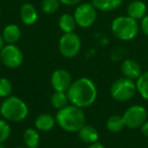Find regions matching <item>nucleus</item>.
<instances>
[{
	"label": "nucleus",
	"instance_id": "nucleus-1",
	"mask_svg": "<svg viewBox=\"0 0 148 148\" xmlns=\"http://www.w3.org/2000/svg\"><path fill=\"white\" fill-rule=\"evenodd\" d=\"M67 95L71 105L83 109L88 108L97 97V88L95 82L86 77H81L72 82Z\"/></svg>",
	"mask_w": 148,
	"mask_h": 148
},
{
	"label": "nucleus",
	"instance_id": "nucleus-2",
	"mask_svg": "<svg viewBox=\"0 0 148 148\" xmlns=\"http://www.w3.org/2000/svg\"><path fill=\"white\" fill-rule=\"evenodd\" d=\"M55 119L57 125L66 132H78L85 125L82 109L73 105L58 110Z\"/></svg>",
	"mask_w": 148,
	"mask_h": 148
},
{
	"label": "nucleus",
	"instance_id": "nucleus-3",
	"mask_svg": "<svg viewBox=\"0 0 148 148\" xmlns=\"http://www.w3.org/2000/svg\"><path fill=\"white\" fill-rule=\"evenodd\" d=\"M0 115L4 120L18 123L29 115V108L27 103L17 97H5L0 105Z\"/></svg>",
	"mask_w": 148,
	"mask_h": 148
},
{
	"label": "nucleus",
	"instance_id": "nucleus-4",
	"mask_svg": "<svg viewBox=\"0 0 148 148\" xmlns=\"http://www.w3.org/2000/svg\"><path fill=\"white\" fill-rule=\"evenodd\" d=\"M111 29L113 35L117 39L124 42L132 41L138 36L140 25L136 19L128 16L121 15L112 21Z\"/></svg>",
	"mask_w": 148,
	"mask_h": 148
},
{
	"label": "nucleus",
	"instance_id": "nucleus-5",
	"mask_svg": "<svg viewBox=\"0 0 148 148\" xmlns=\"http://www.w3.org/2000/svg\"><path fill=\"white\" fill-rule=\"evenodd\" d=\"M111 95L117 101H127L131 99L137 92L136 83L127 77L117 79L111 86Z\"/></svg>",
	"mask_w": 148,
	"mask_h": 148
},
{
	"label": "nucleus",
	"instance_id": "nucleus-6",
	"mask_svg": "<svg viewBox=\"0 0 148 148\" xmlns=\"http://www.w3.org/2000/svg\"><path fill=\"white\" fill-rule=\"evenodd\" d=\"M73 16L76 25L82 29H87L93 25L97 18V10L92 3H79L74 10Z\"/></svg>",
	"mask_w": 148,
	"mask_h": 148
},
{
	"label": "nucleus",
	"instance_id": "nucleus-7",
	"mask_svg": "<svg viewBox=\"0 0 148 148\" xmlns=\"http://www.w3.org/2000/svg\"><path fill=\"white\" fill-rule=\"evenodd\" d=\"M59 52L65 58H74L78 55L81 50V39L77 34L66 33L63 34L59 40Z\"/></svg>",
	"mask_w": 148,
	"mask_h": 148
},
{
	"label": "nucleus",
	"instance_id": "nucleus-8",
	"mask_svg": "<svg viewBox=\"0 0 148 148\" xmlns=\"http://www.w3.org/2000/svg\"><path fill=\"white\" fill-rule=\"evenodd\" d=\"M148 112L143 106L133 105L125 111L123 115L125 126L129 129H138L147 121Z\"/></svg>",
	"mask_w": 148,
	"mask_h": 148
},
{
	"label": "nucleus",
	"instance_id": "nucleus-9",
	"mask_svg": "<svg viewBox=\"0 0 148 148\" xmlns=\"http://www.w3.org/2000/svg\"><path fill=\"white\" fill-rule=\"evenodd\" d=\"M0 61L9 69H16L23 64V54L15 44H7L0 51Z\"/></svg>",
	"mask_w": 148,
	"mask_h": 148
},
{
	"label": "nucleus",
	"instance_id": "nucleus-10",
	"mask_svg": "<svg viewBox=\"0 0 148 148\" xmlns=\"http://www.w3.org/2000/svg\"><path fill=\"white\" fill-rule=\"evenodd\" d=\"M51 84L54 91L67 92L70 85L72 84L71 74L65 69H57L51 75Z\"/></svg>",
	"mask_w": 148,
	"mask_h": 148
},
{
	"label": "nucleus",
	"instance_id": "nucleus-11",
	"mask_svg": "<svg viewBox=\"0 0 148 148\" xmlns=\"http://www.w3.org/2000/svg\"><path fill=\"white\" fill-rule=\"evenodd\" d=\"M121 71L124 77H127L132 80H137L138 77L142 74V68L135 60L126 59L121 65Z\"/></svg>",
	"mask_w": 148,
	"mask_h": 148
},
{
	"label": "nucleus",
	"instance_id": "nucleus-12",
	"mask_svg": "<svg viewBox=\"0 0 148 148\" xmlns=\"http://www.w3.org/2000/svg\"><path fill=\"white\" fill-rule=\"evenodd\" d=\"M19 16H21V21L25 25H35L39 18L37 8L35 7V5L29 2L23 3L21 5V10H19Z\"/></svg>",
	"mask_w": 148,
	"mask_h": 148
},
{
	"label": "nucleus",
	"instance_id": "nucleus-13",
	"mask_svg": "<svg viewBox=\"0 0 148 148\" xmlns=\"http://www.w3.org/2000/svg\"><path fill=\"white\" fill-rule=\"evenodd\" d=\"M147 14V5L142 0H133L127 7V15L136 21H141Z\"/></svg>",
	"mask_w": 148,
	"mask_h": 148
},
{
	"label": "nucleus",
	"instance_id": "nucleus-14",
	"mask_svg": "<svg viewBox=\"0 0 148 148\" xmlns=\"http://www.w3.org/2000/svg\"><path fill=\"white\" fill-rule=\"evenodd\" d=\"M2 38L4 43L6 44H15L19 41L21 37V31L19 27L15 23H9L5 25L2 29Z\"/></svg>",
	"mask_w": 148,
	"mask_h": 148
},
{
	"label": "nucleus",
	"instance_id": "nucleus-15",
	"mask_svg": "<svg viewBox=\"0 0 148 148\" xmlns=\"http://www.w3.org/2000/svg\"><path fill=\"white\" fill-rule=\"evenodd\" d=\"M56 124V119L50 114H41L35 120V126L38 131H51Z\"/></svg>",
	"mask_w": 148,
	"mask_h": 148
},
{
	"label": "nucleus",
	"instance_id": "nucleus-16",
	"mask_svg": "<svg viewBox=\"0 0 148 148\" xmlns=\"http://www.w3.org/2000/svg\"><path fill=\"white\" fill-rule=\"evenodd\" d=\"M78 137L82 142L86 144H92L97 142L99 140V132L92 125L85 124L82 128L78 131Z\"/></svg>",
	"mask_w": 148,
	"mask_h": 148
},
{
	"label": "nucleus",
	"instance_id": "nucleus-17",
	"mask_svg": "<svg viewBox=\"0 0 148 148\" xmlns=\"http://www.w3.org/2000/svg\"><path fill=\"white\" fill-rule=\"evenodd\" d=\"M91 3L97 10L110 12L119 8L123 3V0H91Z\"/></svg>",
	"mask_w": 148,
	"mask_h": 148
},
{
	"label": "nucleus",
	"instance_id": "nucleus-18",
	"mask_svg": "<svg viewBox=\"0 0 148 148\" xmlns=\"http://www.w3.org/2000/svg\"><path fill=\"white\" fill-rule=\"evenodd\" d=\"M58 25H59L60 29L64 34H66V33H73L75 31V29H76L77 25L73 15L70 14V13H64V14H62L59 17Z\"/></svg>",
	"mask_w": 148,
	"mask_h": 148
},
{
	"label": "nucleus",
	"instance_id": "nucleus-19",
	"mask_svg": "<svg viewBox=\"0 0 148 148\" xmlns=\"http://www.w3.org/2000/svg\"><path fill=\"white\" fill-rule=\"evenodd\" d=\"M23 142L27 148H37L40 143L39 131L33 128H27L23 133Z\"/></svg>",
	"mask_w": 148,
	"mask_h": 148
},
{
	"label": "nucleus",
	"instance_id": "nucleus-20",
	"mask_svg": "<svg viewBox=\"0 0 148 148\" xmlns=\"http://www.w3.org/2000/svg\"><path fill=\"white\" fill-rule=\"evenodd\" d=\"M106 126H107V129L110 132H112V133H119V132H121L126 127L125 123H124L123 116H119V115L111 116L107 120Z\"/></svg>",
	"mask_w": 148,
	"mask_h": 148
},
{
	"label": "nucleus",
	"instance_id": "nucleus-21",
	"mask_svg": "<svg viewBox=\"0 0 148 148\" xmlns=\"http://www.w3.org/2000/svg\"><path fill=\"white\" fill-rule=\"evenodd\" d=\"M136 88L142 99L148 101V70L142 74L136 80Z\"/></svg>",
	"mask_w": 148,
	"mask_h": 148
},
{
	"label": "nucleus",
	"instance_id": "nucleus-22",
	"mask_svg": "<svg viewBox=\"0 0 148 148\" xmlns=\"http://www.w3.org/2000/svg\"><path fill=\"white\" fill-rule=\"evenodd\" d=\"M68 101L69 99H68L67 92H64V91H55L51 97V105L56 110H60L66 107Z\"/></svg>",
	"mask_w": 148,
	"mask_h": 148
},
{
	"label": "nucleus",
	"instance_id": "nucleus-23",
	"mask_svg": "<svg viewBox=\"0 0 148 148\" xmlns=\"http://www.w3.org/2000/svg\"><path fill=\"white\" fill-rule=\"evenodd\" d=\"M60 1L59 0H43L42 1V10L46 14H53L59 9L60 7Z\"/></svg>",
	"mask_w": 148,
	"mask_h": 148
},
{
	"label": "nucleus",
	"instance_id": "nucleus-24",
	"mask_svg": "<svg viewBox=\"0 0 148 148\" xmlns=\"http://www.w3.org/2000/svg\"><path fill=\"white\" fill-rule=\"evenodd\" d=\"M12 92V84L10 80L4 77H0V97H8Z\"/></svg>",
	"mask_w": 148,
	"mask_h": 148
},
{
	"label": "nucleus",
	"instance_id": "nucleus-25",
	"mask_svg": "<svg viewBox=\"0 0 148 148\" xmlns=\"http://www.w3.org/2000/svg\"><path fill=\"white\" fill-rule=\"evenodd\" d=\"M11 134V128L6 120L0 119V143H3L9 138Z\"/></svg>",
	"mask_w": 148,
	"mask_h": 148
},
{
	"label": "nucleus",
	"instance_id": "nucleus-26",
	"mask_svg": "<svg viewBox=\"0 0 148 148\" xmlns=\"http://www.w3.org/2000/svg\"><path fill=\"white\" fill-rule=\"evenodd\" d=\"M140 27H141L142 32L148 37V13L141 19V23H140Z\"/></svg>",
	"mask_w": 148,
	"mask_h": 148
},
{
	"label": "nucleus",
	"instance_id": "nucleus-27",
	"mask_svg": "<svg viewBox=\"0 0 148 148\" xmlns=\"http://www.w3.org/2000/svg\"><path fill=\"white\" fill-rule=\"evenodd\" d=\"M61 4H64L66 6H77L79 3H81L82 0H59Z\"/></svg>",
	"mask_w": 148,
	"mask_h": 148
},
{
	"label": "nucleus",
	"instance_id": "nucleus-28",
	"mask_svg": "<svg viewBox=\"0 0 148 148\" xmlns=\"http://www.w3.org/2000/svg\"><path fill=\"white\" fill-rule=\"evenodd\" d=\"M141 133L142 135H144L145 137H148V120L141 126Z\"/></svg>",
	"mask_w": 148,
	"mask_h": 148
},
{
	"label": "nucleus",
	"instance_id": "nucleus-29",
	"mask_svg": "<svg viewBox=\"0 0 148 148\" xmlns=\"http://www.w3.org/2000/svg\"><path fill=\"white\" fill-rule=\"evenodd\" d=\"M87 148H106V147L101 143H99V142H95V143L89 144V146Z\"/></svg>",
	"mask_w": 148,
	"mask_h": 148
},
{
	"label": "nucleus",
	"instance_id": "nucleus-30",
	"mask_svg": "<svg viewBox=\"0 0 148 148\" xmlns=\"http://www.w3.org/2000/svg\"><path fill=\"white\" fill-rule=\"evenodd\" d=\"M3 47H4V41H3L2 35L0 33V51H1V49H2Z\"/></svg>",
	"mask_w": 148,
	"mask_h": 148
},
{
	"label": "nucleus",
	"instance_id": "nucleus-31",
	"mask_svg": "<svg viewBox=\"0 0 148 148\" xmlns=\"http://www.w3.org/2000/svg\"><path fill=\"white\" fill-rule=\"evenodd\" d=\"M0 148H5V146L2 143H0Z\"/></svg>",
	"mask_w": 148,
	"mask_h": 148
},
{
	"label": "nucleus",
	"instance_id": "nucleus-32",
	"mask_svg": "<svg viewBox=\"0 0 148 148\" xmlns=\"http://www.w3.org/2000/svg\"><path fill=\"white\" fill-rule=\"evenodd\" d=\"M14 148H25V147H23V146H16V147H14Z\"/></svg>",
	"mask_w": 148,
	"mask_h": 148
},
{
	"label": "nucleus",
	"instance_id": "nucleus-33",
	"mask_svg": "<svg viewBox=\"0 0 148 148\" xmlns=\"http://www.w3.org/2000/svg\"><path fill=\"white\" fill-rule=\"evenodd\" d=\"M0 15H1V8H0Z\"/></svg>",
	"mask_w": 148,
	"mask_h": 148
}]
</instances>
